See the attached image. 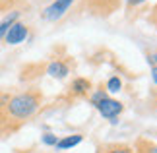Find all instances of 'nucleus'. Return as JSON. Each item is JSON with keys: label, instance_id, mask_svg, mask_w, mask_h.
<instances>
[{"label": "nucleus", "instance_id": "nucleus-1", "mask_svg": "<svg viewBox=\"0 0 157 153\" xmlns=\"http://www.w3.org/2000/svg\"><path fill=\"white\" fill-rule=\"evenodd\" d=\"M43 105V93L39 89L25 91H0V136H8L33 118Z\"/></svg>", "mask_w": 157, "mask_h": 153}, {"label": "nucleus", "instance_id": "nucleus-7", "mask_svg": "<svg viewBox=\"0 0 157 153\" xmlns=\"http://www.w3.org/2000/svg\"><path fill=\"white\" fill-rule=\"evenodd\" d=\"M70 93L74 97H86L91 93V82L87 78H76L70 85Z\"/></svg>", "mask_w": 157, "mask_h": 153}, {"label": "nucleus", "instance_id": "nucleus-5", "mask_svg": "<svg viewBox=\"0 0 157 153\" xmlns=\"http://www.w3.org/2000/svg\"><path fill=\"white\" fill-rule=\"evenodd\" d=\"M27 35H29V27L25 25V23L14 21L10 25V29L6 31L4 41L8 43V45H20V43H23V41L27 39Z\"/></svg>", "mask_w": 157, "mask_h": 153}, {"label": "nucleus", "instance_id": "nucleus-2", "mask_svg": "<svg viewBox=\"0 0 157 153\" xmlns=\"http://www.w3.org/2000/svg\"><path fill=\"white\" fill-rule=\"evenodd\" d=\"M93 107L99 111V114L103 116V118H109V120L117 118V116L124 111V105H122V103L117 101V99H113V97H109V95L101 97V99L95 103Z\"/></svg>", "mask_w": 157, "mask_h": 153}, {"label": "nucleus", "instance_id": "nucleus-3", "mask_svg": "<svg viewBox=\"0 0 157 153\" xmlns=\"http://www.w3.org/2000/svg\"><path fill=\"white\" fill-rule=\"evenodd\" d=\"M76 0H54V2H51L47 8L43 10V20L45 21H58L60 17L66 16V12L70 10V6L74 4Z\"/></svg>", "mask_w": 157, "mask_h": 153}, {"label": "nucleus", "instance_id": "nucleus-15", "mask_svg": "<svg viewBox=\"0 0 157 153\" xmlns=\"http://www.w3.org/2000/svg\"><path fill=\"white\" fill-rule=\"evenodd\" d=\"M151 79H153V83L157 85V66H151Z\"/></svg>", "mask_w": 157, "mask_h": 153}, {"label": "nucleus", "instance_id": "nucleus-6", "mask_svg": "<svg viewBox=\"0 0 157 153\" xmlns=\"http://www.w3.org/2000/svg\"><path fill=\"white\" fill-rule=\"evenodd\" d=\"M47 74H49L51 78L64 79L70 74V64L66 62V60H52V62L47 64Z\"/></svg>", "mask_w": 157, "mask_h": 153}, {"label": "nucleus", "instance_id": "nucleus-10", "mask_svg": "<svg viewBox=\"0 0 157 153\" xmlns=\"http://www.w3.org/2000/svg\"><path fill=\"white\" fill-rule=\"evenodd\" d=\"M17 17H20V12H17V10H14V12H10V14L4 16V20L0 21V41L4 39V35H6V31L10 29L12 23L17 21Z\"/></svg>", "mask_w": 157, "mask_h": 153}, {"label": "nucleus", "instance_id": "nucleus-12", "mask_svg": "<svg viewBox=\"0 0 157 153\" xmlns=\"http://www.w3.org/2000/svg\"><path fill=\"white\" fill-rule=\"evenodd\" d=\"M41 142H43L45 145H49V147H54V145H56V142H58V136H54V134L47 132V134H43V136H41Z\"/></svg>", "mask_w": 157, "mask_h": 153}, {"label": "nucleus", "instance_id": "nucleus-4", "mask_svg": "<svg viewBox=\"0 0 157 153\" xmlns=\"http://www.w3.org/2000/svg\"><path fill=\"white\" fill-rule=\"evenodd\" d=\"M86 6L89 8V12L95 16H111L114 10L118 8L120 0H83Z\"/></svg>", "mask_w": 157, "mask_h": 153}, {"label": "nucleus", "instance_id": "nucleus-16", "mask_svg": "<svg viewBox=\"0 0 157 153\" xmlns=\"http://www.w3.org/2000/svg\"><path fill=\"white\" fill-rule=\"evenodd\" d=\"M4 8H8V6H6V2H4V0H0V12H2Z\"/></svg>", "mask_w": 157, "mask_h": 153}, {"label": "nucleus", "instance_id": "nucleus-14", "mask_svg": "<svg viewBox=\"0 0 157 153\" xmlns=\"http://www.w3.org/2000/svg\"><path fill=\"white\" fill-rule=\"evenodd\" d=\"M142 2H146V0H126V6H128V8H134V6H140Z\"/></svg>", "mask_w": 157, "mask_h": 153}, {"label": "nucleus", "instance_id": "nucleus-9", "mask_svg": "<svg viewBox=\"0 0 157 153\" xmlns=\"http://www.w3.org/2000/svg\"><path fill=\"white\" fill-rule=\"evenodd\" d=\"M82 140H83L82 134H70V136L58 138V142H56L54 147H56L58 151H66V149H70V147H76L78 143H82Z\"/></svg>", "mask_w": 157, "mask_h": 153}, {"label": "nucleus", "instance_id": "nucleus-17", "mask_svg": "<svg viewBox=\"0 0 157 153\" xmlns=\"http://www.w3.org/2000/svg\"><path fill=\"white\" fill-rule=\"evenodd\" d=\"M4 2H6V6H12V4H16L17 0H4Z\"/></svg>", "mask_w": 157, "mask_h": 153}, {"label": "nucleus", "instance_id": "nucleus-8", "mask_svg": "<svg viewBox=\"0 0 157 153\" xmlns=\"http://www.w3.org/2000/svg\"><path fill=\"white\" fill-rule=\"evenodd\" d=\"M95 153H136V147H132L128 143H101L97 145Z\"/></svg>", "mask_w": 157, "mask_h": 153}, {"label": "nucleus", "instance_id": "nucleus-11", "mask_svg": "<svg viewBox=\"0 0 157 153\" xmlns=\"http://www.w3.org/2000/svg\"><path fill=\"white\" fill-rule=\"evenodd\" d=\"M105 89L109 91V93H118V91L122 89V82H120V78H118V76L109 78V82H107V85H105Z\"/></svg>", "mask_w": 157, "mask_h": 153}, {"label": "nucleus", "instance_id": "nucleus-13", "mask_svg": "<svg viewBox=\"0 0 157 153\" xmlns=\"http://www.w3.org/2000/svg\"><path fill=\"white\" fill-rule=\"evenodd\" d=\"M147 64H149V66H157V52L147 54Z\"/></svg>", "mask_w": 157, "mask_h": 153}]
</instances>
